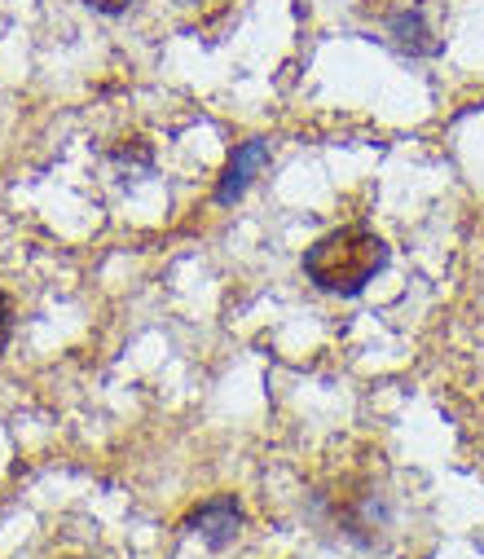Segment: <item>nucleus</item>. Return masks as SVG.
<instances>
[{
    "label": "nucleus",
    "mask_w": 484,
    "mask_h": 559,
    "mask_svg": "<svg viewBox=\"0 0 484 559\" xmlns=\"http://www.w3.org/2000/svg\"><path fill=\"white\" fill-rule=\"evenodd\" d=\"M383 264H388V242L366 225L331 229L304 251L308 283L327 296H362Z\"/></svg>",
    "instance_id": "nucleus-1"
},
{
    "label": "nucleus",
    "mask_w": 484,
    "mask_h": 559,
    "mask_svg": "<svg viewBox=\"0 0 484 559\" xmlns=\"http://www.w3.org/2000/svg\"><path fill=\"white\" fill-rule=\"evenodd\" d=\"M186 528L203 533V542H208L212 550H225V546L238 537V528H243V507H238L234 493H216V498H208L203 507H194V511L186 515Z\"/></svg>",
    "instance_id": "nucleus-2"
},
{
    "label": "nucleus",
    "mask_w": 484,
    "mask_h": 559,
    "mask_svg": "<svg viewBox=\"0 0 484 559\" xmlns=\"http://www.w3.org/2000/svg\"><path fill=\"white\" fill-rule=\"evenodd\" d=\"M269 164V142H260V136H251V142H243L234 155H229V168L225 177L216 181V203L229 207L234 199H243V190L251 186V177Z\"/></svg>",
    "instance_id": "nucleus-3"
},
{
    "label": "nucleus",
    "mask_w": 484,
    "mask_h": 559,
    "mask_svg": "<svg viewBox=\"0 0 484 559\" xmlns=\"http://www.w3.org/2000/svg\"><path fill=\"white\" fill-rule=\"evenodd\" d=\"M388 32L397 36V45H401L405 53H418V58L440 53V40H436V32L427 27V19H423L418 10H401V14H392V19H388Z\"/></svg>",
    "instance_id": "nucleus-4"
},
{
    "label": "nucleus",
    "mask_w": 484,
    "mask_h": 559,
    "mask_svg": "<svg viewBox=\"0 0 484 559\" xmlns=\"http://www.w3.org/2000/svg\"><path fill=\"white\" fill-rule=\"evenodd\" d=\"M10 331H14V309H10V296L0 292V353L10 344Z\"/></svg>",
    "instance_id": "nucleus-5"
},
{
    "label": "nucleus",
    "mask_w": 484,
    "mask_h": 559,
    "mask_svg": "<svg viewBox=\"0 0 484 559\" xmlns=\"http://www.w3.org/2000/svg\"><path fill=\"white\" fill-rule=\"evenodd\" d=\"M84 5H88V10H97V14H123V10L132 5V0H84Z\"/></svg>",
    "instance_id": "nucleus-6"
}]
</instances>
